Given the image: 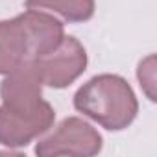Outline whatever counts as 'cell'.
I'll return each instance as SVG.
<instances>
[{
	"mask_svg": "<svg viewBox=\"0 0 157 157\" xmlns=\"http://www.w3.org/2000/svg\"><path fill=\"white\" fill-rule=\"evenodd\" d=\"M41 93L43 82L33 63L6 74L0 85V144L10 148L26 146L52 128L56 113Z\"/></svg>",
	"mask_w": 157,
	"mask_h": 157,
	"instance_id": "cell-1",
	"label": "cell"
},
{
	"mask_svg": "<svg viewBox=\"0 0 157 157\" xmlns=\"http://www.w3.org/2000/svg\"><path fill=\"white\" fill-rule=\"evenodd\" d=\"M102 150L100 133L85 120L70 117L65 118L57 129L46 139L39 140L35 146V153L39 157L52 155H96Z\"/></svg>",
	"mask_w": 157,
	"mask_h": 157,
	"instance_id": "cell-4",
	"label": "cell"
},
{
	"mask_svg": "<svg viewBox=\"0 0 157 157\" xmlns=\"http://www.w3.org/2000/svg\"><path fill=\"white\" fill-rule=\"evenodd\" d=\"M153 63H155V57L150 56L139 65V80H140V85L144 87L146 94L150 96V100H155V94H153V82H155V78H153V74H155Z\"/></svg>",
	"mask_w": 157,
	"mask_h": 157,
	"instance_id": "cell-7",
	"label": "cell"
},
{
	"mask_svg": "<svg viewBox=\"0 0 157 157\" xmlns=\"http://www.w3.org/2000/svg\"><path fill=\"white\" fill-rule=\"evenodd\" d=\"M63 24L50 13L28 10L11 21H0V74L37 61L63 41Z\"/></svg>",
	"mask_w": 157,
	"mask_h": 157,
	"instance_id": "cell-2",
	"label": "cell"
},
{
	"mask_svg": "<svg viewBox=\"0 0 157 157\" xmlns=\"http://www.w3.org/2000/svg\"><path fill=\"white\" fill-rule=\"evenodd\" d=\"M33 67L43 85L63 89L83 74L87 67V52L76 37H63L52 52L33 61Z\"/></svg>",
	"mask_w": 157,
	"mask_h": 157,
	"instance_id": "cell-5",
	"label": "cell"
},
{
	"mask_svg": "<svg viewBox=\"0 0 157 157\" xmlns=\"http://www.w3.org/2000/svg\"><path fill=\"white\" fill-rule=\"evenodd\" d=\"M74 107L111 131L128 128L139 111L133 89L120 76L100 74L74 94Z\"/></svg>",
	"mask_w": 157,
	"mask_h": 157,
	"instance_id": "cell-3",
	"label": "cell"
},
{
	"mask_svg": "<svg viewBox=\"0 0 157 157\" xmlns=\"http://www.w3.org/2000/svg\"><path fill=\"white\" fill-rule=\"evenodd\" d=\"M28 10H48L68 22H85L94 15V0H26Z\"/></svg>",
	"mask_w": 157,
	"mask_h": 157,
	"instance_id": "cell-6",
	"label": "cell"
}]
</instances>
